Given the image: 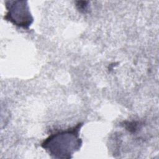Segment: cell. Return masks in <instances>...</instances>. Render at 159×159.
Masks as SVG:
<instances>
[{
    "mask_svg": "<svg viewBox=\"0 0 159 159\" xmlns=\"http://www.w3.org/2000/svg\"><path fill=\"white\" fill-rule=\"evenodd\" d=\"M82 125L83 123H78L67 130L50 135L42 143L41 147L53 158H71L82 145V140L79 137Z\"/></svg>",
    "mask_w": 159,
    "mask_h": 159,
    "instance_id": "6da1fadb",
    "label": "cell"
},
{
    "mask_svg": "<svg viewBox=\"0 0 159 159\" xmlns=\"http://www.w3.org/2000/svg\"><path fill=\"white\" fill-rule=\"evenodd\" d=\"M6 7L7 12L4 19L14 25L23 28H28L33 22V17L30 12L27 1H6Z\"/></svg>",
    "mask_w": 159,
    "mask_h": 159,
    "instance_id": "7a4b0ae2",
    "label": "cell"
}]
</instances>
